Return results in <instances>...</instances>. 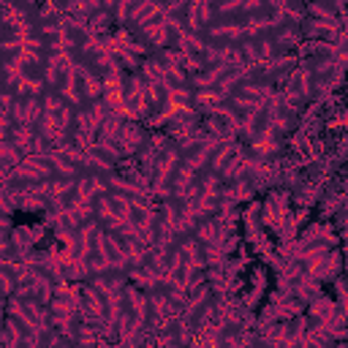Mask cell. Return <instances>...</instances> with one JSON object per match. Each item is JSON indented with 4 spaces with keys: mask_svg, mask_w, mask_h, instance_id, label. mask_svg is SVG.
Here are the masks:
<instances>
[{
    "mask_svg": "<svg viewBox=\"0 0 348 348\" xmlns=\"http://www.w3.org/2000/svg\"><path fill=\"white\" fill-rule=\"evenodd\" d=\"M147 150L152 152V161H158V147H152V144H150ZM142 161H144V169H150V155H142Z\"/></svg>",
    "mask_w": 348,
    "mask_h": 348,
    "instance_id": "obj_1",
    "label": "cell"
}]
</instances>
